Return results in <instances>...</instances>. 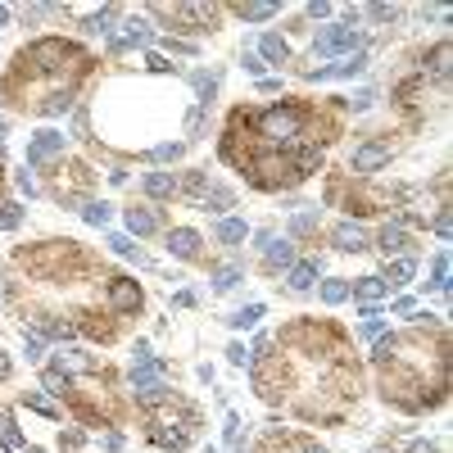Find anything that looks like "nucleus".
Instances as JSON below:
<instances>
[{
	"label": "nucleus",
	"mask_w": 453,
	"mask_h": 453,
	"mask_svg": "<svg viewBox=\"0 0 453 453\" xmlns=\"http://www.w3.org/2000/svg\"><path fill=\"white\" fill-rule=\"evenodd\" d=\"M27 69H36V73H55V69H69V64L82 60V46H69V41H60V36H46V41H36V46H27Z\"/></svg>",
	"instance_id": "obj_1"
},
{
	"label": "nucleus",
	"mask_w": 453,
	"mask_h": 453,
	"mask_svg": "<svg viewBox=\"0 0 453 453\" xmlns=\"http://www.w3.org/2000/svg\"><path fill=\"white\" fill-rule=\"evenodd\" d=\"M109 304L118 313H137L141 308V286L127 281V277H109Z\"/></svg>",
	"instance_id": "obj_2"
},
{
	"label": "nucleus",
	"mask_w": 453,
	"mask_h": 453,
	"mask_svg": "<svg viewBox=\"0 0 453 453\" xmlns=\"http://www.w3.org/2000/svg\"><path fill=\"white\" fill-rule=\"evenodd\" d=\"M354 172H377L381 163H390V146L385 141H368V146H358L354 150Z\"/></svg>",
	"instance_id": "obj_3"
},
{
	"label": "nucleus",
	"mask_w": 453,
	"mask_h": 453,
	"mask_svg": "<svg viewBox=\"0 0 453 453\" xmlns=\"http://www.w3.org/2000/svg\"><path fill=\"white\" fill-rule=\"evenodd\" d=\"M159 381H163V363H159V358L141 363V368L132 372V390H137V394H150V390H154V385H159Z\"/></svg>",
	"instance_id": "obj_4"
},
{
	"label": "nucleus",
	"mask_w": 453,
	"mask_h": 453,
	"mask_svg": "<svg viewBox=\"0 0 453 453\" xmlns=\"http://www.w3.org/2000/svg\"><path fill=\"white\" fill-rule=\"evenodd\" d=\"M340 46H354V23H344V27H326V32H317V41H313V50H340Z\"/></svg>",
	"instance_id": "obj_5"
},
{
	"label": "nucleus",
	"mask_w": 453,
	"mask_h": 453,
	"mask_svg": "<svg viewBox=\"0 0 453 453\" xmlns=\"http://www.w3.org/2000/svg\"><path fill=\"white\" fill-rule=\"evenodd\" d=\"M141 186H146V195H154V200H168V195H177L181 181H177V177H168V172H150V177L141 181Z\"/></svg>",
	"instance_id": "obj_6"
},
{
	"label": "nucleus",
	"mask_w": 453,
	"mask_h": 453,
	"mask_svg": "<svg viewBox=\"0 0 453 453\" xmlns=\"http://www.w3.org/2000/svg\"><path fill=\"white\" fill-rule=\"evenodd\" d=\"M60 146H64L60 132H41V137L32 141V150H27V163H32V168H41V159H46L50 150H60Z\"/></svg>",
	"instance_id": "obj_7"
},
{
	"label": "nucleus",
	"mask_w": 453,
	"mask_h": 453,
	"mask_svg": "<svg viewBox=\"0 0 453 453\" xmlns=\"http://www.w3.org/2000/svg\"><path fill=\"white\" fill-rule=\"evenodd\" d=\"M385 286H390L385 277H363L358 286H349V295H354V300H363V304H377L385 295Z\"/></svg>",
	"instance_id": "obj_8"
},
{
	"label": "nucleus",
	"mask_w": 453,
	"mask_h": 453,
	"mask_svg": "<svg viewBox=\"0 0 453 453\" xmlns=\"http://www.w3.org/2000/svg\"><path fill=\"white\" fill-rule=\"evenodd\" d=\"M335 249H368L363 227L358 223H340V227H335Z\"/></svg>",
	"instance_id": "obj_9"
},
{
	"label": "nucleus",
	"mask_w": 453,
	"mask_h": 453,
	"mask_svg": "<svg viewBox=\"0 0 453 453\" xmlns=\"http://www.w3.org/2000/svg\"><path fill=\"white\" fill-rule=\"evenodd\" d=\"M55 372H95V363L86 358V354H77V349H64V354H55Z\"/></svg>",
	"instance_id": "obj_10"
},
{
	"label": "nucleus",
	"mask_w": 453,
	"mask_h": 453,
	"mask_svg": "<svg viewBox=\"0 0 453 453\" xmlns=\"http://www.w3.org/2000/svg\"><path fill=\"white\" fill-rule=\"evenodd\" d=\"M168 249H172L177 258H195V254H200L195 231H172V236H168Z\"/></svg>",
	"instance_id": "obj_11"
},
{
	"label": "nucleus",
	"mask_w": 453,
	"mask_h": 453,
	"mask_svg": "<svg viewBox=\"0 0 453 453\" xmlns=\"http://www.w3.org/2000/svg\"><path fill=\"white\" fill-rule=\"evenodd\" d=\"M377 245L385 249V254H399V249L408 245V236H403V227H399V223H385V227H381V236H377Z\"/></svg>",
	"instance_id": "obj_12"
},
{
	"label": "nucleus",
	"mask_w": 453,
	"mask_h": 453,
	"mask_svg": "<svg viewBox=\"0 0 453 453\" xmlns=\"http://www.w3.org/2000/svg\"><path fill=\"white\" fill-rule=\"evenodd\" d=\"M154 227H159V223H154V214H150V209H137V204L127 209V231H132V236H150Z\"/></svg>",
	"instance_id": "obj_13"
},
{
	"label": "nucleus",
	"mask_w": 453,
	"mask_h": 453,
	"mask_svg": "<svg viewBox=\"0 0 453 453\" xmlns=\"http://www.w3.org/2000/svg\"><path fill=\"white\" fill-rule=\"evenodd\" d=\"M258 50H263V60H267V64H286V41H281V36L267 32L263 41H258Z\"/></svg>",
	"instance_id": "obj_14"
},
{
	"label": "nucleus",
	"mask_w": 453,
	"mask_h": 453,
	"mask_svg": "<svg viewBox=\"0 0 453 453\" xmlns=\"http://www.w3.org/2000/svg\"><path fill=\"white\" fill-rule=\"evenodd\" d=\"M267 258H272V267H291L295 263V249L291 245H286V240H267Z\"/></svg>",
	"instance_id": "obj_15"
},
{
	"label": "nucleus",
	"mask_w": 453,
	"mask_h": 453,
	"mask_svg": "<svg viewBox=\"0 0 453 453\" xmlns=\"http://www.w3.org/2000/svg\"><path fill=\"white\" fill-rule=\"evenodd\" d=\"M313 281H317V263H295V272H291V286H295V291H308Z\"/></svg>",
	"instance_id": "obj_16"
},
{
	"label": "nucleus",
	"mask_w": 453,
	"mask_h": 453,
	"mask_svg": "<svg viewBox=\"0 0 453 453\" xmlns=\"http://www.w3.org/2000/svg\"><path fill=\"white\" fill-rule=\"evenodd\" d=\"M218 236H223L227 245H240V240H245L249 231H245V223H236V218H227V223H218Z\"/></svg>",
	"instance_id": "obj_17"
},
{
	"label": "nucleus",
	"mask_w": 453,
	"mask_h": 453,
	"mask_svg": "<svg viewBox=\"0 0 453 453\" xmlns=\"http://www.w3.org/2000/svg\"><path fill=\"white\" fill-rule=\"evenodd\" d=\"M236 14H240V18H254V23H258V18H272L277 5H236Z\"/></svg>",
	"instance_id": "obj_18"
},
{
	"label": "nucleus",
	"mask_w": 453,
	"mask_h": 453,
	"mask_svg": "<svg viewBox=\"0 0 453 453\" xmlns=\"http://www.w3.org/2000/svg\"><path fill=\"white\" fill-rule=\"evenodd\" d=\"M322 300H326V304L349 300V286H344V281H326V286H322Z\"/></svg>",
	"instance_id": "obj_19"
},
{
	"label": "nucleus",
	"mask_w": 453,
	"mask_h": 453,
	"mask_svg": "<svg viewBox=\"0 0 453 453\" xmlns=\"http://www.w3.org/2000/svg\"><path fill=\"white\" fill-rule=\"evenodd\" d=\"M258 317H263V308L249 304V308H240V313H231V326H254Z\"/></svg>",
	"instance_id": "obj_20"
},
{
	"label": "nucleus",
	"mask_w": 453,
	"mask_h": 453,
	"mask_svg": "<svg viewBox=\"0 0 453 453\" xmlns=\"http://www.w3.org/2000/svg\"><path fill=\"white\" fill-rule=\"evenodd\" d=\"M109 18H113V9H100V14L82 18V27H86V32H104V27H109Z\"/></svg>",
	"instance_id": "obj_21"
},
{
	"label": "nucleus",
	"mask_w": 453,
	"mask_h": 453,
	"mask_svg": "<svg viewBox=\"0 0 453 453\" xmlns=\"http://www.w3.org/2000/svg\"><path fill=\"white\" fill-rule=\"evenodd\" d=\"M412 272H417V267H412V258H399V263L390 267V277H394V286H403V281H412Z\"/></svg>",
	"instance_id": "obj_22"
},
{
	"label": "nucleus",
	"mask_w": 453,
	"mask_h": 453,
	"mask_svg": "<svg viewBox=\"0 0 453 453\" xmlns=\"http://www.w3.org/2000/svg\"><path fill=\"white\" fill-rule=\"evenodd\" d=\"M150 159H154V163H172V159H181V146H154Z\"/></svg>",
	"instance_id": "obj_23"
},
{
	"label": "nucleus",
	"mask_w": 453,
	"mask_h": 453,
	"mask_svg": "<svg viewBox=\"0 0 453 453\" xmlns=\"http://www.w3.org/2000/svg\"><path fill=\"white\" fill-rule=\"evenodd\" d=\"M240 281V267H223V272L214 277V291H227V286H236Z\"/></svg>",
	"instance_id": "obj_24"
},
{
	"label": "nucleus",
	"mask_w": 453,
	"mask_h": 453,
	"mask_svg": "<svg viewBox=\"0 0 453 453\" xmlns=\"http://www.w3.org/2000/svg\"><path fill=\"white\" fill-rule=\"evenodd\" d=\"M23 403H27V408H36V412H46V417H55V403L46 399V394H27Z\"/></svg>",
	"instance_id": "obj_25"
},
{
	"label": "nucleus",
	"mask_w": 453,
	"mask_h": 453,
	"mask_svg": "<svg viewBox=\"0 0 453 453\" xmlns=\"http://www.w3.org/2000/svg\"><path fill=\"white\" fill-rule=\"evenodd\" d=\"M18 218H23L18 204H0V227H18Z\"/></svg>",
	"instance_id": "obj_26"
},
{
	"label": "nucleus",
	"mask_w": 453,
	"mask_h": 453,
	"mask_svg": "<svg viewBox=\"0 0 453 453\" xmlns=\"http://www.w3.org/2000/svg\"><path fill=\"white\" fill-rule=\"evenodd\" d=\"M431 64H435V73L445 77L449 73V46H435V50H431Z\"/></svg>",
	"instance_id": "obj_27"
},
{
	"label": "nucleus",
	"mask_w": 453,
	"mask_h": 453,
	"mask_svg": "<svg viewBox=\"0 0 453 453\" xmlns=\"http://www.w3.org/2000/svg\"><path fill=\"white\" fill-rule=\"evenodd\" d=\"M86 223H109V204H86Z\"/></svg>",
	"instance_id": "obj_28"
},
{
	"label": "nucleus",
	"mask_w": 453,
	"mask_h": 453,
	"mask_svg": "<svg viewBox=\"0 0 453 453\" xmlns=\"http://www.w3.org/2000/svg\"><path fill=\"white\" fill-rule=\"evenodd\" d=\"M41 354H46V349H41V335H27V358L36 363V358H41Z\"/></svg>",
	"instance_id": "obj_29"
},
{
	"label": "nucleus",
	"mask_w": 453,
	"mask_h": 453,
	"mask_svg": "<svg viewBox=\"0 0 453 453\" xmlns=\"http://www.w3.org/2000/svg\"><path fill=\"white\" fill-rule=\"evenodd\" d=\"M18 186H23L27 195H36V181H32V172H18Z\"/></svg>",
	"instance_id": "obj_30"
},
{
	"label": "nucleus",
	"mask_w": 453,
	"mask_h": 453,
	"mask_svg": "<svg viewBox=\"0 0 453 453\" xmlns=\"http://www.w3.org/2000/svg\"><path fill=\"white\" fill-rule=\"evenodd\" d=\"M168 50H172V55H195V46H186V41H168Z\"/></svg>",
	"instance_id": "obj_31"
},
{
	"label": "nucleus",
	"mask_w": 453,
	"mask_h": 453,
	"mask_svg": "<svg viewBox=\"0 0 453 453\" xmlns=\"http://www.w3.org/2000/svg\"><path fill=\"white\" fill-rule=\"evenodd\" d=\"M82 440H86V435H82V431H77V426H73V431H69V435H64V445H69V449H77V445H82Z\"/></svg>",
	"instance_id": "obj_32"
},
{
	"label": "nucleus",
	"mask_w": 453,
	"mask_h": 453,
	"mask_svg": "<svg viewBox=\"0 0 453 453\" xmlns=\"http://www.w3.org/2000/svg\"><path fill=\"white\" fill-rule=\"evenodd\" d=\"M5 372H9V358H5V354H0V377H5Z\"/></svg>",
	"instance_id": "obj_33"
},
{
	"label": "nucleus",
	"mask_w": 453,
	"mask_h": 453,
	"mask_svg": "<svg viewBox=\"0 0 453 453\" xmlns=\"http://www.w3.org/2000/svg\"><path fill=\"white\" fill-rule=\"evenodd\" d=\"M5 23H9V9H5V5H0V27H5Z\"/></svg>",
	"instance_id": "obj_34"
},
{
	"label": "nucleus",
	"mask_w": 453,
	"mask_h": 453,
	"mask_svg": "<svg viewBox=\"0 0 453 453\" xmlns=\"http://www.w3.org/2000/svg\"><path fill=\"white\" fill-rule=\"evenodd\" d=\"M27 453H36V449H27Z\"/></svg>",
	"instance_id": "obj_35"
}]
</instances>
